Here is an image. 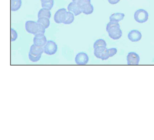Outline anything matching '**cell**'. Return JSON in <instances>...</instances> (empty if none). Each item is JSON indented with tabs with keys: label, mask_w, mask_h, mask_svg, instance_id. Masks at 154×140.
<instances>
[{
	"label": "cell",
	"mask_w": 154,
	"mask_h": 140,
	"mask_svg": "<svg viewBox=\"0 0 154 140\" xmlns=\"http://www.w3.org/2000/svg\"><path fill=\"white\" fill-rule=\"evenodd\" d=\"M127 61L128 65H138L140 61V57L135 52H130L127 56Z\"/></svg>",
	"instance_id": "obj_10"
},
{
	"label": "cell",
	"mask_w": 154,
	"mask_h": 140,
	"mask_svg": "<svg viewBox=\"0 0 154 140\" xmlns=\"http://www.w3.org/2000/svg\"><path fill=\"white\" fill-rule=\"evenodd\" d=\"M29 53L35 55H42L44 53L43 47L37 46L33 44L30 48Z\"/></svg>",
	"instance_id": "obj_12"
},
{
	"label": "cell",
	"mask_w": 154,
	"mask_h": 140,
	"mask_svg": "<svg viewBox=\"0 0 154 140\" xmlns=\"http://www.w3.org/2000/svg\"><path fill=\"white\" fill-rule=\"evenodd\" d=\"M18 37V34L17 31L14 29H11V41L14 42L17 40Z\"/></svg>",
	"instance_id": "obj_22"
},
{
	"label": "cell",
	"mask_w": 154,
	"mask_h": 140,
	"mask_svg": "<svg viewBox=\"0 0 154 140\" xmlns=\"http://www.w3.org/2000/svg\"><path fill=\"white\" fill-rule=\"evenodd\" d=\"M142 35L141 32L136 30H133L129 33L128 34V39L132 42H136L141 40Z\"/></svg>",
	"instance_id": "obj_11"
},
{
	"label": "cell",
	"mask_w": 154,
	"mask_h": 140,
	"mask_svg": "<svg viewBox=\"0 0 154 140\" xmlns=\"http://www.w3.org/2000/svg\"><path fill=\"white\" fill-rule=\"evenodd\" d=\"M38 18L45 17L50 19V18L51 17V13L49 10L42 8L38 12Z\"/></svg>",
	"instance_id": "obj_14"
},
{
	"label": "cell",
	"mask_w": 154,
	"mask_h": 140,
	"mask_svg": "<svg viewBox=\"0 0 154 140\" xmlns=\"http://www.w3.org/2000/svg\"><path fill=\"white\" fill-rule=\"evenodd\" d=\"M94 54L97 58L102 60H106L110 58L109 55L107 47H97L95 48Z\"/></svg>",
	"instance_id": "obj_3"
},
{
	"label": "cell",
	"mask_w": 154,
	"mask_h": 140,
	"mask_svg": "<svg viewBox=\"0 0 154 140\" xmlns=\"http://www.w3.org/2000/svg\"><path fill=\"white\" fill-rule=\"evenodd\" d=\"M82 13H83L88 15L93 13L94 11V7L91 4H89L82 6Z\"/></svg>",
	"instance_id": "obj_16"
},
{
	"label": "cell",
	"mask_w": 154,
	"mask_h": 140,
	"mask_svg": "<svg viewBox=\"0 0 154 140\" xmlns=\"http://www.w3.org/2000/svg\"><path fill=\"white\" fill-rule=\"evenodd\" d=\"M41 57H42V55H32V54L29 52V58L31 62H37L40 60Z\"/></svg>",
	"instance_id": "obj_21"
},
{
	"label": "cell",
	"mask_w": 154,
	"mask_h": 140,
	"mask_svg": "<svg viewBox=\"0 0 154 140\" xmlns=\"http://www.w3.org/2000/svg\"><path fill=\"white\" fill-rule=\"evenodd\" d=\"M38 27V23L33 21H27L25 24V29L26 32L36 35Z\"/></svg>",
	"instance_id": "obj_6"
},
{
	"label": "cell",
	"mask_w": 154,
	"mask_h": 140,
	"mask_svg": "<svg viewBox=\"0 0 154 140\" xmlns=\"http://www.w3.org/2000/svg\"><path fill=\"white\" fill-rule=\"evenodd\" d=\"M67 9L69 12L74 13L75 16H77L82 13V7L76 2H70L68 5Z\"/></svg>",
	"instance_id": "obj_9"
},
{
	"label": "cell",
	"mask_w": 154,
	"mask_h": 140,
	"mask_svg": "<svg viewBox=\"0 0 154 140\" xmlns=\"http://www.w3.org/2000/svg\"><path fill=\"white\" fill-rule=\"evenodd\" d=\"M89 61V57L84 52H80L76 55L75 58V62L77 65H87Z\"/></svg>",
	"instance_id": "obj_7"
},
{
	"label": "cell",
	"mask_w": 154,
	"mask_h": 140,
	"mask_svg": "<svg viewBox=\"0 0 154 140\" xmlns=\"http://www.w3.org/2000/svg\"><path fill=\"white\" fill-rule=\"evenodd\" d=\"M77 4L80 5L81 7L85 5L91 4V0H79Z\"/></svg>",
	"instance_id": "obj_24"
},
{
	"label": "cell",
	"mask_w": 154,
	"mask_h": 140,
	"mask_svg": "<svg viewBox=\"0 0 154 140\" xmlns=\"http://www.w3.org/2000/svg\"><path fill=\"white\" fill-rule=\"evenodd\" d=\"M54 5V0H52L51 1H48V2L42 3V8L47 9L49 10H51L52 8Z\"/></svg>",
	"instance_id": "obj_20"
},
{
	"label": "cell",
	"mask_w": 154,
	"mask_h": 140,
	"mask_svg": "<svg viewBox=\"0 0 154 140\" xmlns=\"http://www.w3.org/2000/svg\"><path fill=\"white\" fill-rule=\"evenodd\" d=\"M125 14L123 13H115L112 14L109 17L110 21L119 22L123 20L125 18Z\"/></svg>",
	"instance_id": "obj_13"
},
{
	"label": "cell",
	"mask_w": 154,
	"mask_h": 140,
	"mask_svg": "<svg viewBox=\"0 0 154 140\" xmlns=\"http://www.w3.org/2000/svg\"><path fill=\"white\" fill-rule=\"evenodd\" d=\"M67 12L65 8L58 10L54 16L55 22L57 24H63L66 18Z\"/></svg>",
	"instance_id": "obj_5"
},
{
	"label": "cell",
	"mask_w": 154,
	"mask_h": 140,
	"mask_svg": "<svg viewBox=\"0 0 154 140\" xmlns=\"http://www.w3.org/2000/svg\"><path fill=\"white\" fill-rule=\"evenodd\" d=\"M47 41L46 37L44 34H36L33 38V44L39 47H44Z\"/></svg>",
	"instance_id": "obj_8"
},
{
	"label": "cell",
	"mask_w": 154,
	"mask_h": 140,
	"mask_svg": "<svg viewBox=\"0 0 154 140\" xmlns=\"http://www.w3.org/2000/svg\"><path fill=\"white\" fill-rule=\"evenodd\" d=\"M106 30L109 36L113 40H118L122 37V31L120 28V24L118 22H109L107 24Z\"/></svg>",
	"instance_id": "obj_1"
},
{
	"label": "cell",
	"mask_w": 154,
	"mask_h": 140,
	"mask_svg": "<svg viewBox=\"0 0 154 140\" xmlns=\"http://www.w3.org/2000/svg\"><path fill=\"white\" fill-rule=\"evenodd\" d=\"M108 53L109 57H112L117 53V49L116 48H111L108 49Z\"/></svg>",
	"instance_id": "obj_23"
},
{
	"label": "cell",
	"mask_w": 154,
	"mask_h": 140,
	"mask_svg": "<svg viewBox=\"0 0 154 140\" xmlns=\"http://www.w3.org/2000/svg\"><path fill=\"white\" fill-rule=\"evenodd\" d=\"M37 22L42 25L43 26H44L46 29H47L50 26V19L47 18H39Z\"/></svg>",
	"instance_id": "obj_17"
},
{
	"label": "cell",
	"mask_w": 154,
	"mask_h": 140,
	"mask_svg": "<svg viewBox=\"0 0 154 140\" xmlns=\"http://www.w3.org/2000/svg\"><path fill=\"white\" fill-rule=\"evenodd\" d=\"M107 47V43L104 40L102 39H97L95 42L94 43L93 45V48H97V47Z\"/></svg>",
	"instance_id": "obj_19"
},
{
	"label": "cell",
	"mask_w": 154,
	"mask_h": 140,
	"mask_svg": "<svg viewBox=\"0 0 154 140\" xmlns=\"http://www.w3.org/2000/svg\"><path fill=\"white\" fill-rule=\"evenodd\" d=\"M121 0H108V1L111 4H118Z\"/></svg>",
	"instance_id": "obj_25"
},
{
	"label": "cell",
	"mask_w": 154,
	"mask_h": 140,
	"mask_svg": "<svg viewBox=\"0 0 154 140\" xmlns=\"http://www.w3.org/2000/svg\"><path fill=\"white\" fill-rule=\"evenodd\" d=\"M74 19H75V15L74 13H72L71 12H68L66 18L63 24L65 25H70L74 21Z\"/></svg>",
	"instance_id": "obj_18"
},
{
	"label": "cell",
	"mask_w": 154,
	"mask_h": 140,
	"mask_svg": "<svg viewBox=\"0 0 154 140\" xmlns=\"http://www.w3.org/2000/svg\"><path fill=\"white\" fill-rule=\"evenodd\" d=\"M52 0H40V1L42 2V3H43V2H48V1H51Z\"/></svg>",
	"instance_id": "obj_26"
},
{
	"label": "cell",
	"mask_w": 154,
	"mask_h": 140,
	"mask_svg": "<svg viewBox=\"0 0 154 140\" xmlns=\"http://www.w3.org/2000/svg\"><path fill=\"white\" fill-rule=\"evenodd\" d=\"M148 13L145 10L139 9L135 12L134 19L137 22L142 24L147 21L148 19Z\"/></svg>",
	"instance_id": "obj_2"
},
{
	"label": "cell",
	"mask_w": 154,
	"mask_h": 140,
	"mask_svg": "<svg viewBox=\"0 0 154 140\" xmlns=\"http://www.w3.org/2000/svg\"><path fill=\"white\" fill-rule=\"evenodd\" d=\"M44 53L48 55H53L57 52L58 46L55 42L52 40L48 41L46 44L43 47Z\"/></svg>",
	"instance_id": "obj_4"
},
{
	"label": "cell",
	"mask_w": 154,
	"mask_h": 140,
	"mask_svg": "<svg viewBox=\"0 0 154 140\" xmlns=\"http://www.w3.org/2000/svg\"><path fill=\"white\" fill-rule=\"evenodd\" d=\"M21 0H11V10L13 12L18 11L21 6Z\"/></svg>",
	"instance_id": "obj_15"
},
{
	"label": "cell",
	"mask_w": 154,
	"mask_h": 140,
	"mask_svg": "<svg viewBox=\"0 0 154 140\" xmlns=\"http://www.w3.org/2000/svg\"><path fill=\"white\" fill-rule=\"evenodd\" d=\"M72 1H73V2H76V3H77L79 0H72Z\"/></svg>",
	"instance_id": "obj_27"
}]
</instances>
